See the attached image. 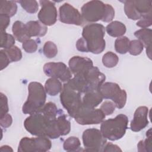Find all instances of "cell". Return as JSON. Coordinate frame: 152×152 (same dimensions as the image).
Here are the masks:
<instances>
[{
    "label": "cell",
    "mask_w": 152,
    "mask_h": 152,
    "mask_svg": "<svg viewBox=\"0 0 152 152\" xmlns=\"http://www.w3.org/2000/svg\"><path fill=\"white\" fill-rule=\"evenodd\" d=\"M105 28L107 34L113 37H122L126 31L125 24L118 21L110 23Z\"/></svg>",
    "instance_id": "cell-21"
},
{
    "label": "cell",
    "mask_w": 152,
    "mask_h": 152,
    "mask_svg": "<svg viewBox=\"0 0 152 152\" xmlns=\"http://www.w3.org/2000/svg\"><path fill=\"white\" fill-rule=\"evenodd\" d=\"M124 2V11L126 15L130 19L133 20H140V17L138 15L134 8L132 0L125 1Z\"/></svg>",
    "instance_id": "cell-29"
},
{
    "label": "cell",
    "mask_w": 152,
    "mask_h": 152,
    "mask_svg": "<svg viewBox=\"0 0 152 152\" xmlns=\"http://www.w3.org/2000/svg\"><path fill=\"white\" fill-rule=\"evenodd\" d=\"M12 122V118L11 115L7 113L3 116L0 118V124L1 126L3 128H8L10 127Z\"/></svg>",
    "instance_id": "cell-40"
},
{
    "label": "cell",
    "mask_w": 152,
    "mask_h": 152,
    "mask_svg": "<svg viewBox=\"0 0 152 152\" xmlns=\"http://www.w3.org/2000/svg\"><path fill=\"white\" fill-rule=\"evenodd\" d=\"M116 106L114 103L110 101H105L100 106V109L105 115H110L115 111Z\"/></svg>",
    "instance_id": "cell-37"
},
{
    "label": "cell",
    "mask_w": 152,
    "mask_h": 152,
    "mask_svg": "<svg viewBox=\"0 0 152 152\" xmlns=\"http://www.w3.org/2000/svg\"><path fill=\"white\" fill-rule=\"evenodd\" d=\"M64 149L66 151H79L81 150V142L77 137H69L65 140L63 144Z\"/></svg>",
    "instance_id": "cell-24"
},
{
    "label": "cell",
    "mask_w": 152,
    "mask_h": 152,
    "mask_svg": "<svg viewBox=\"0 0 152 152\" xmlns=\"http://www.w3.org/2000/svg\"><path fill=\"white\" fill-rule=\"evenodd\" d=\"M151 34L152 30L147 28L140 29L134 33V36L145 47L146 53L150 59H151Z\"/></svg>",
    "instance_id": "cell-17"
},
{
    "label": "cell",
    "mask_w": 152,
    "mask_h": 152,
    "mask_svg": "<svg viewBox=\"0 0 152 152\" xmlns=\"http://www.w3.org/2000/svg\"><path fill=\"white\" fill-rule=\"evenodd\" d=\"M56 118H51L38 111L25 119L24 126L33 135L56 139L61 136Z\"/></svg>",
    "instance_id": "cell-2"
},
{
    "label": "cell",
    "mask_w": 152,
    "mask_h": 152,
    "mask_svg": "<svg viewBox=\"0 0 152 152\" xmlns=\"http://www.w3.org/2000/svg\"><path fill=\"white\" fill-rule=\"evenodd\" d=\"M8 55L10 62H17L20 61L22 58V52L20 48L16 46H13L11 48L4 49Z\"/></svg>",
    "instance_id": "cell-34"
},
{
    "label": "cell",
    "mask_w": 152,
    "mask_h": 152,
    "mask_svg": "<svg viewBox=\"0 0 152 152\" xmlns=\"http://www.w3.org/2000/svg\"><path fill=\"white\" fill-rule=\"evenodd\" d=\"M18 2L20 4L22 8L28 13H35L39 10L38 2L35 0H22L19 1Z\"/></svg>",
    "instance_id": "cell-33"
},
{
    "label": "cell",
    "mask_w": 152,
    "mask_h": 152,
    "mask_svg": "<svg viewBox=\"0 0 152 152\" xmlns=\"http://www.w3.org/2000/svg\"><path fill=\"white\" fill-rule=\"evenodd\" d=\"M106 115L100 109H86L83 106L74 118L80 125H92L102 123Z\"/></svg>",
    "instance_id": "cell-11"
},
{
    "label": "cell",
    "mask_w": 152,
    "mask_h": 152,
    "mask_svg": "<svg viewBox=\"0 0 152 152\" xmlns=\"http://www.w3.org/2000/svg\"><path fill=\"white\" fill-rule=\"evenodd\" d=\"M52 143L49 138L37 137L35 138L23 137L20 141L18 151L20 152H45L49 151Z\"/></svg>",
    "instance_id": "cell-8"
},
{
    "label": "cell",
    "mask_w": 152,
    "mask_h": 152,
    "mask_svg": "<svg viewBox=\"0 0 152 152\" xmlns=\"http://www.w3.org/2000/svg\"><path fill=\"white\" fill-rule=\"evenodd\" d=\"M0 19L1 31H5L6 28H7L10 23V17L4 14H0Z\"/></svg>",
    "instance_id": "cell-42"
},
{
    "label": "cell",
    "mask_w": 152,
    "mask_h": 152,
    "mask_svg": "<svg viewBox=\"0 0 152 152\" xmlns=\"http://www.w3.org/2000/svg\"><path fill=\"white\" fill-rule=\"evenodd\" d=\"M59 20L64 23L82 26L84 21L78 10L69 3H64L59 10Z\"/></svg>",
    "instance_id": "cell-12"
},
{
    "label": "cell",
    "mask_w": 152,
    "mask_h": 152,
    "mask_svg": "<svg viewBox=\"0 0 152 152\" xmlns=\"http://www.w3.org/2000/svg\"><path fill=\"white\" fill-rule=\"evenodd\" d=\"M99 91L103 98L112 100L117 108L122 109L125 106L127 98L126 92L121 89L118 84L112 82L103 83Z\"/></svg>",
    "instance_id": "cell-7"
},
{
    "label": "cell",
    "mask_w": 152,
    "mask_h": 152,
    "mask_svg": "<svg viewBox=\"0 0 152 152\" xmlns=\"http://www.w3.org/2000/svg\"><path fill=\"white\" fill-rule=\"evenodd\" d=\"M134 8L140 19L144 17H151L152 1L147 0H133Z\"/></svg>",
    "instance_id": "cell-19"
},
{
    "label": "cell",
    "mask_w": 152,
    "mask_h": 152,
    "mask_svg": "<svg viewBox=\"0 0 152 152\" xmlns=\"http://www.w3.org/2000/svg\"><path fill=\"white\" fill-rule=\"evenodd\" d=\"M43 52L48 58H52L56 56L58 53V48L56 45L51 41L46 42L43 45Z\"/></svg>",
    "instance_id": "cell-31"
},
{
    "label": "cell",
    "mask_w": 152,
    "mask_h": 152,
    "mask_svg": "<svg viewBox=\"0 0 152 152\" xmlns=\"http://www.w3.org/2000/svg\"><path fill=\"white\" fill-rule=\"evenodd\" d=\"M41 5L37 17L39 21L46 26L53 25L56 20L58 12L55 4L50 1H40Z\"/></svg>",
    "instance_id": "cell-13"
},
{
    "label": "cell",
    "mask_w": 152,
    "mask_h": 152,
    "mask_svg": "<svg viewBox=\"0 0 152 152\" xmlns=\"http://www.w3.org/2000/svg\"><path fill=\"white\" fill-rule=\"evenodd\" d=\"M152 24V17H147L140 19L136 23L137 26L142 28H146Z\"/></svg>",
    "instance_id": "cell-41"
},
{
    "label": "cell",
    "mask_w": 152,
    "mask_h": 152,
    "mask_svg": "<svg viewBox=\"0 0 152 152\" xmlns=\"http://www.w3.org/2000/svg\"><path fill=\"white\" fill-rule=\"evenodd\" d=\"M144 49L143 44L139 40H133L129 42V53L132 55H140Z\"/></svg>",
    "instance_id": "cell-35"
},
{
    "label": "cell",
    "mask_w": 152,
    "mask_h": 152,
    "mask_svg": "<svg viewBox=\"0 0 152 152\" xmlns=\"http://www.w3.org/2000/svg\"><path fill=\"white\" fill-rule=\"evenodd\" d=\"M60 100L68 114L74 118L83 107L81 93L71 88L66 83L63 85Z\"/></svg>",
    "instance_id": "cell-5"
},
{
    "label": "cell",
    "mask_w": 152,
    "mask_h": 152,
    "mask_svg": "<svg viewBox=\"0 0 152 152\" xmlns=\"http://www.w3.org/2000/svg\"><path fill=\"white\" fill-rule=\"evenodd\" d=\"M82 139L84 151H101L107 142V139L96 128L86 129L83 133Z\"/></svg>",
    "instance_id": "cell-9"
},
{
    "label": "cell",
    "mask_w": 152,
    "mask_h": 152,
    "mask_svg": "<svg viewBox=\"0 0 152 152\" xmlns=\"http://www.w3.org/2000/svg\"><path fill=\"white\" fill-rule=\"evenodd\" d=\"M128 124V117L124 114H119L115 118L103 121L100 125V132L105 138L116 141L124 136Z\"/></svg>",
    "instance_id": "cell-4"
},
{
    "label": "cell",
    "mask_w": 152,
    "mask_h": 152,
    "mask_svg": "<svg viewBox=\"0 0 152 152\" xmlns=\"http://www.w3.org/2000/svg\"><path fill=\"white\" fill-rule=\"evenodd\" d=\"M0 58H1V70H2L4 68H5L11 62L4 49H1L0 50Z\"/></svg>",
    "instance_id": "cell-39"
},
{
    "label": "cell",
    "mask_w": 152,
    "mask_h": 152,
    "mask_svg": "<svg viewBox=\"0 0 152 152\" xmlns=\"http://www.w3.org/2000/svg\"><path fill=\"white\" fill-rule=\"evenodd\" d=\"M129 40L126 36L117 38L115 42V50L120 54H125L128 52Z\"/></svg>",
    "instance_id": "cell-26"
},
{
    "label": "cell",
    "mask_w": 152,
    "mask_h": 152,
    "mask_svg": "<svg viewBox=\"0 0 152 152\" xmlns=\"http://www.w3.org/2000/svg\"><path fill=\"white\" fill-rule=\"evenodd\" d=\"M39 111L51 118H56L58 115V108L56 104L51 102L45 103Z\"/></svg>",
    "instance_id": "cell-32"
},
{
    "label": "cell",
    "mask_w": 152,
    "mask_h": 152,
    "mask_svg": "<svg viewBox=\"0 0 152 152\" xmlns=\"http://www.w3.org/2000/svg\"><path fill=\"white\" fill-rule=\"evenodd\" d=\"M22 47L26 52L31 53L36 51L37 49V44L34 40L29 39L23 43Z\"/></svg>",
    "instance_id": "cell-36"
},
{
    "label": "cell",
    "mask_w": 152,
    "mask_h": 152,
    "mask_svg": "<svg viewBox=\"0 0 152 152\" xmlns=\"http://www.w3.org/2000/svg\"><path fill=\"white\" fill-rule=\"evenodd\" d=\"M107 4L100 1H90L82 6L81 14L84 22L94 23L99 20L104 22Z\"/></svg>",
    "instance_id": "cell-6"
},
{
    "label": "cell",
    "mask_w": 152,
    "mask_h": 152,
    "mask_svg": "<svg viewBox=\"0 0 152 152\" xmlns=\"http://www.w3.org/2000/svg\"><path fill=\"white\" fill-rule=\"evenodd\" d=\"M45 74L50 78L59 79L62 82H67L72 78V72L63 62H48L44 65Z\"/></svg>",
    "instance_id": "cell-10"
},
{
    "label": "cell",
    "mask_w": 152,
    "mask_h": 152,
    "mask_svg": "<svg viewBox=\"0 0 152 152\" xmlns=\"http://www.w3.org/2000/svg\"><path fill=\"white\" fill-rule=\"evenodd\" d=\"M148 108L140 106L135 111L134 117L130 124V128L134 132H138L145 128L148 124Z\"/></svg>",
    "instance_id": "cell-15"
},
{
    "label": "cell",
    "mask_w": 152,
    "mask_h": 152,
    "mask_svg": "<svg viewBox=\"0 0 152 152\" xmlns=\"http://www.w3.org/2000/svg\"><path fill=\"white\" fill-rule=\"evenodd\" d=\"M82 97L83 106L86 109H94L103 100V97L99 90H89Z\"/></svg>",
    "instance_id": "cell-16"
},
{
    "label": "cell",
    "mask_w": 152,
    "mask_h": 152,
    "mask_svg": "<svg viewBox=\"0 0 152 152\" xmlns=\"http://www.w3.org/2000/svg\"><path fill=\"white\" fill-rule=\"evenodd\" d=\"M119 62L118 56L112 52H107L102 57V63L106 68H113Z\"/></svg>",
    "instance_id": "cell-28"
},
{
    "label": "cell",
    "mask_w": 152,
    "mask_h": 152,
    "mask_svg": "<svg viewBox=\"0 0 152 152\" xmlns=\"http://www.w3.org/2000/svg\"><path fill=\"white\" fill-rule=\"evenodd\" d=\"M68 65L70 71L74 75L82 74L93 66L91 59L80 56L72 57L68 62Z\"/></svg>",
    "instance_id": "cell-14"
},
{
    "label": "cell",
    "mask_w": 152,
    "mask_h": 152,
    "mask_svg": "<svg viewBox=\"0 0 152 152\" xmlns=\"http://www.w3.org/2000/svg\"><path fill=\"white\" fill-rule=\"evenodd\" d=\"M12 31L15 39L20 42L23 43L30 38L28 35L26 24L20 21H16L14 23Z\"/></svg>",
    "instance_id": "cell-20"
},
{
    "label": "cell",
    "mask_w": 152,
    "mask_h": 152,
    "mask_svg": "<svg viewBox=\"0 0 152 152\" xmlns=\"http://www.w3.org/2000/svg\"><path fill=\"white\" fill-rule=\"evenodd\" d=\"M28 95L22 107L24 114L32 115L39 111L45 104L46 92L45 87L39 82H30L28 86Z\"/></svg>",
    "instance_id": "cell-3"
},
{
    "label": "cell",
    "mask_w": 152,
    "mask_h": 152,
    "mask_svg": "<svg viewBox=\"0 0 152 152\" xmlns=\"http://www.w3.org/2000/svg\"><path fill=\"white\" fill-rule=\"evenodd\" d=\"M1 151H13V150L11 148V147L8 145H2L0 148Z\"/></svg>",
    "instance_id": "cell-44"
},
{
    "label": "cell",
    "mask_w": 152,
    "mask_h": 152,
    "mask_svg": "<svg viewBox=\"0 0 152 152\" xmlns=\"http://www.w3.org/2000/svg\"><path fill=\"white\" fill-rule=\"evenodd\" d=\"M105 27L99 23H91L85 26L82 31V37L76 43L78 50L82 52H91L99 54L105 49L104 39Z\"/></svg>",
    "instance_id": "cell-1"
},
{
    "label": "cell",
    "mask_w": 152,
    "mask_h": 152,
    "mask_svg": "<svg viewBox=\"0 0 152 152\" xmlns=\"http://www.w3.org/2000/svg\"><path fill=\"white\" fill-rule=\"evenodd\" d=\"M103 151H122V150L117 145L113 144L111 142H106L104 145Z\"/></svg>",
    "instance_id": "cell-43"
},
{
    "label": "cell",
    "mask_w": 152,
    "mask_h": 152,
    "mask_svg": "<svg viewBox=\"0 0 152 152\" xmlns=\"http://www.w3.org/2000/svg\"><path fill=\"white\" fill-rule=\"evenodd\" d=\"M62 87L61 81L58 79L54 78L48 79L45 84L46 92L52 96H55L61 92Z\"/></svg>",
    "instance_id": "cell-22"
},
{
    "label": "cell",
    "mask_w": 152,
    "mask_h": 152,
    "mask_svg": "<svg viewBox=\"0 0 152 152\" xmlns=\"http://www.w3.org/2000/svg\"><path fill=\"white\" fill-rule=\"evenodd\" d=\"M17 11V5L15 1H1L0 2V14L11 17L15 14Z\"/></svg>",
    "instance_id": "cell-23"
},
{
    "label": "cell",
    "mask_w": 152,
    "mask_h": 152,
    "mask_svg": "<svg viewBox=\"0 0 152 152\" xmlns=\"http://www.w3.org/2000/svg\"><path fill=\"white\" fill-rule=\"evenodd\" d=\"M15 37L5 31H1V48L7 49L14 46Z\"/></svg>",
    "instance_id": "cell-30"
},
{
    "label": "cell",
    "mask_w": 152,
    "mask_h": 152,
    "mask_svg": "<svg viewBox=\"0 0 152 152\" xmlns=\"http://www.w3.org/2000/svg\"><path fill=\"white\" fill-rule=\"evenodd\" d=\"M147 138L144 140H141L137 144V150L140 152L152 151V137L151 128H150L146 132Z\"/></svg>",
    "instance_id": "cell-25"
},
{
    "label": "cell",
    "mask_w": 152,
    "mask_h": 152,
    "mask_svg": "<svg viewBox=\"0 0 152 152\" xmlns=\"http://www.w3.org/2000/svg\"><path fill=\"white\" fill-rule=\"evenodd\" d=\"M0 99H1V117L3 116L9 110L8 104V99L7 96L2 93H0Z\"/></svg>",
    "instance_id": "cell-38"
},
{
    "label": "cell",
    "mask_w": 152,
    "mask_h": 152,
    "mask_svg": "<svg viewBox=\"0 0 152 152\" xmlns=\"http://www.w3.org/2000/svg\"><path fill=\"white\" fill-rule=\"evenodd\" d=\"M61 135L64 136L69 134L71 130L70 122L66 119L65 115H61L56 118Z\"/></svg>",
    "instance_id": "cell-27"
},
{
    "label": "cell",
    "mask_w": 152,
    "mask_h": 152,
    "mask_svg": "<svg viewBox=\"0 0 152 152\" xmlns=\"http://www.w3.org/2000/svg\"><path fill=\"white\" fill-rule=\"evenodd\" d=\"M26 26L30 37L44 36L48 30L47 27L39 21H29L26 24Z\"/></svg>",
    "instance_id": "cell-18"
}]
</instances>
